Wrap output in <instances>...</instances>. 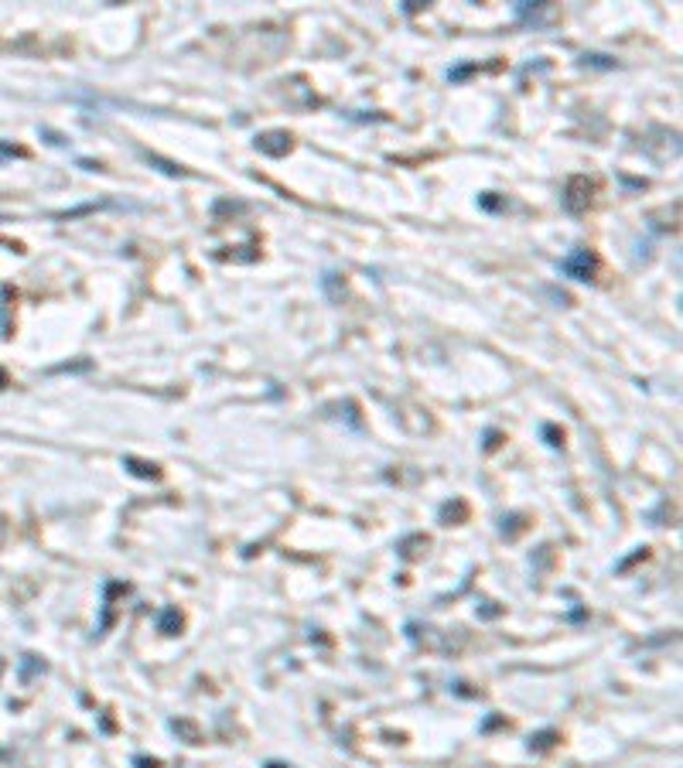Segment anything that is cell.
Masks as SVG:
<instances>
[{
    "label": "cell",
    "mask_w": 683,
    "mask_h": 768,
    "mask_svg": "<svg viewBox=\"0 0 683 768\" xmlns=\"http://www.w3.org/2000/svg\"><path fill=\"white\" fill-rule=\"evenodd\" d=\"M594 256H591L588 249H581V253H574L571 260H564V274H571L574 280H591V274H594Z\"/></svg>",
    "instance_id": "cell-1"
}]
</instances>
